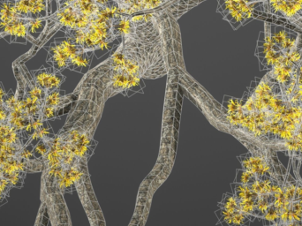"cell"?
I'll return each mask as SVG.
<instances>
[{
    "label": "cell",
    "mask_w": 302,
    "mask_h": 226,
    "mask_svg": "<svg viewBox=\"0 0 302 226\" xmlns=\"http://www.w3.org/2000/svg\"><path fill=\"white\" fill-rule=\"evenodd\" d=\"M218 11L235 29L255 18V7L262 3L249 0H218Z\"/></svg>",
    "instance_id": "1"
},
{
    "label": "cell",
    "mask_w": 302,
    "mask_h": 226,
    "mask_svg": "<svg viewBox=\"0 0 302 226\" xmlns=\"http://www.w3.org/2000/svg\"><path fill=\"white\" fill-rule=\"evenodd\" d=\"M82 50L84 49L74 44L67 36L64 39H57L48 48L47 62L58 71H62L68 68L70 60Z\"/></svg>",
    "instance_id": "2"
},
{
    "label": "cell",
    "mask_w": 302,
    "mask_h": 226,
    "mask_svg": "<svg viewBox=\"0 0 302 226\" xmlns=\"http://www.w3.org/2000/svg\"><path fill=\"white\" fill-rule=\"evenodd\" d=\"M44 169V161L42 159L28 160L20 156L0 154V175L7 178L15 173H41Z\"/></svg>",
    "instance_id": "3"
},
{
    "label": "cell",
    "mask_w": 302,
    "mask_h": 226,
    "mask_svg": "<svg viewBox=\"0 0 302 226\" xmlns=\"http://www.w3.org/2000/svg\"><path fill=\"white\" fill-rule=\"evenodd\" d=\"M33 81L38 87L44 89L46 94L60 88L65 82V76L54 67H41L37 70L29 71Z\"/></svg>",
    "instance_id": "4"
},
{
    "label": "cell",
    "mask_w": 302,
    "mask_h": 226,
    "mask_svg": "<svg viewBox=\"0 0 302 226\" xmlns=\"http://www.w3.org/2000/svg\"><path fill=\"white\" fill-rule=\"evenodd\" d=\"M28 21L29 19L17 18L13 22H10L9 24H7L0 32V38L9 35L12 38V43L26 44L27 42H32L35 44L36 42L29 34Z\"/></svg>",
    "instance_id": "5"
},
{
    "label": "cell",
    "mask_w": 302,
    "mask_h": 226,
    "mask_svg": "<svg viewBox=\"0 0 302 226\" xmlns=\"http://www.w3.org/2000/svg\"><path fill=\"white\" fill-rule=\"evenodd\" d=\"M241 162L244 170L254 173L257 178H263L271 174V167L261 156H247L243 157Z\"/></svg>",
    "instance_id": "6"
},
{
    "label": "cell",
    "mask_w": 302,
    "mask_h": 226,
    "mask_svg": "<svg viewBox=\"0 0 302 226\" xmlns=\"http://www.w3.org/2000/svg\"><path fill=\"white\" fill-rule=\"evenodd\" d=\"M26 142L27 141L22 133L13 128L9 123L7 121L0 123V143L24 146Z\"/></svg>",
    "instance_id": "7"
},
{
    "label": "cell",
    "mask_w": 302,
    "mask_h": 226,
    "mask_svg": "<svg viewBox=\"0 0 302 226\" xmlns=\"http://www.w3.org/2000/svg\"><path fill=\"white\" fill-rule=\"evenodd\" d=\"M20 18L14 0H0V28L3 29L10 22Z\"/></svg>",
    "instance_id": "8"
},
{
    "label": "cell",
    "mask_w": 302,
    "mask_h": 226,
    "mask_svg": "<svg viewBox=\"0 0 302 226\" xmlns=\"http://www.w3.org/2000/svg\"><path fill=\"white\" fill-rule=\"evenodd\" d=\"M71 102H72L71 96H65L62 94V91L58 88L46 94L44 105L62 109L65 105L69 104Z\"/></svg>",
    "instance_id": "9"
},
{
    "label": "cell",
    "mask_w": 302,
    "mask_h": 226,
    "mask_svg": "<svg viewBox=\"0 0 302 226\" xmlns=\"http://www.w3.org/2000/svg\"><path fill=\"white\" fill-rule=\"evenodd\" d=\"M47 18H39V19H29L28 28L29 34L35 42H37L45 28L47 27Z\"/></svg>",
    "instance_id": "10"
},
{
    "label": "cell",
    "mask_w": 302,
    "mask_h": 226,
    "mask_svg": "<svg viewBox=\"0 0 302 226\" xmlns=\"http://www.w3.org/2000/svg\"><path fill=\"white\" fill-rule=\"evenodd\" d=\"M12 189L13 186L10 184L9 180L0 175V207L7 203L10 190Z\"/></svg>",
    "instance_id": "11"
},
{
    "label": "cell",
    "mask_w": 302,
    "mask_h": 226,
    "mask_svg": "<svg viewBox=\"0 0 302 226\" xmlns=\"http://www.w3.org/2000/svg\"><path fill=\"white\" fill-rule=\"evenodd\" d=\"M296 186L297 182L295 179H291L288 177L286 185L284 186V197L287 201H293L295 196Z\"/></svg>",
    "instance_id": "12"
},
{
    "label": "cell",
    "mask_w": 302,
    "mask_h": 226,
    "mask_svg": "<svg viewBox=\"0 0 302 226\" xmlns=\"http://www.w3.org/2000/svg\"><path fill=\"white\" fill-rule=\"evenodd\" d=\"M15 8L20 18L30 19L29 0H16Z\"/></svg>",
    "instance_id": "13"
},
{
    "label": "cell",
    "mask_w": 302,
    "mask_h": 226,
    "mask_svg": "<svg viewBox=\"0 0 302 226\" xmlns=\"http://www.w3.org/2000/svg\"><path fill=\"white\" fill-rule=\"evenodd\" d=\"M257 177L255 176L254 173H250L249 171H238L237 173L236 182L244 185H250L251 183L255 181Z\"/></svg>",
    "instance_id": "14"
},
{
    "label": "cell",
    "mask_w": 302,
    "mask_h": 226,
    "mask_svg": "<svg viewBox=\"0 0 302 226\" xmlns=\"http://www.w3.org/2000/svg\"><path fill=\"white\" fill-rule=\"evenodd\" d=\"M49 149H50V146L48 144L47 141L43 139L38 141L37 144L34 147L33 154L38 159H42L45 155L47 154Z\"/></svg>",
    "instance_id": "15"
},
{
    "label": "cell",
    "mask_w": 302,
    "mask_h": 226,
    "mask_svg": "<svg viewBox=\"0 0 302 226\" xmlns=\"http://www.w3.org/2000/svg\"><path fill=\"white\" fill-rule=\"evenodd\" d=\"M26 173H15L7 176L6 179L9 180L10 184L15 189H22L24 185V179H25Z\"/></svg>",
    "instance_id": "16"
},
{
    "label": "cell",
    "mask_w": 302,
    "mask_h": 226,
    "mask_svg": "<svg viewBox=\"0 0 302 226\" xmlns=\"http://www.w3.org/2000/svg\"><path fill=\"white\" fill-rule=\"evenodd\" d=\"M279 214H280V211L271 204L262 217L265 221L277 224V221H279Z\"/></svg>",
    "instance_id": "17"
},
{
    "label": "cell",
    "mask_w": 302,
    "mask_h": 226,
    "mask_svg": "<svg viewBox=\"0 0 302 226\" xmlns=\"http://www.w3.org/2000/svg\"><path fill=\"white\" fill-rule=\"evenodd\" d=\"M293 221H295L299 224L302 223V203L298 201H293L291 208Z\"/></svg>",
    "instance_id": "18"
},
{
    "label": "cell",
    "mask_w": 302,
    "mask_h": 226,
    "mask_svg": "<svg viewBox=\"0 0 302 226\" xmlns=\"http://www.w3.org/2000/svg\"><path fill=\"white\" fill-rule=\"evenodd\" d=\"M295 134V132H293L291 130H288V129L282 128L281 129L280 133L278 134L277 136L280 138L281 141H286L294 138Z\"/></svg>",
    "instance_id": "19"
},
{
    "label": "cell",
    "mask_w": 302,
    "mask_h": 226,
    "mask_svg": "<svg viewBox=\"0 0 302 226\" xmlns=\"http://www.w3.org/2000/svg\"><path fill=\"white\" fill-rule=\"evenodd\" d=\"M10 110L7 104H0V123L6 122L9 117Z\"/></svg>",
    "instance_id": "20"
},
{
    "label": "cell",
    "mask_w": 302,
    "mask_h": 226,
    "mask_svg": "<svg viewBox=\"0 0 302 226\" xmlns=\"http://www.w3.org/2000/svg\"><path fill=\"white\" fill-rule=\"evenodd\" d=\"M293 201H298L302 203V180L299 179L296 186L295 196Z\"/></svg>",
    "instance_id": "21"
},
{
    "label": "cell",
    "mask_w": 302,
    "mask_h": 226,
    "mask_svg": "<svg viewBox=\"0 0 302 226\" xmlns=\"http://www.w3.org/2000/svg\"><path fill=\"white\" fill-rule=\"evenodd\" d=\"M7 92H6L5 88H4L2 82H0V104H4L6 98H7Z\"/></svg>",
    "instance_id": "22"
},
{
    "label": "cell",
    "mask_w": 302,
    "mask_h": 226,
    "mask_svg": "<svg viewBox=\"0 0 302 226\" xmlns=\"http://www.w3.org/2000/svg\"><path fill=\"white\" fill-rule=\"evenodd\" d=\"M250 2H263L265 0H249Z\"/></svg>",
    "instance_id": "23"
},
{
    "label": "cell",
    "mask_w": 302,
    "mask_h": 226,
    "mask_svg": "<svg viewBox=\"0 0 302 226\" xmlns=\"http://www.w3.org/2000/svg\"><path fill=\"white\" fill-rule=\"evenodd\" d=\"M14 1H16V0H14Z\"/></svg>",
    "instance_id": "24"
}]
</instances>
